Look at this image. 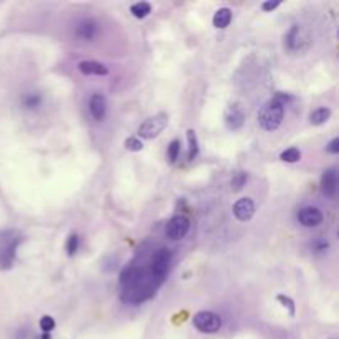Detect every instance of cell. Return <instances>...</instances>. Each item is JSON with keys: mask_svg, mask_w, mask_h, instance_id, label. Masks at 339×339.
I'll return each instance as SVG.
<instances>
[{"mask_svg": "<svg viewBox=\"0 0 339 339\" xmlns=\"http://www.w3.org/2000/svg\"><path fill=\"white\" fill-rule=\"evenodd\" d=\"M288 99H291L288 95L278 93V95H275L270 101L262 106L260 112H258V124H260L262 129L275 131L280 128L285 116V106H287Z\"/></svg>", "mask_w": 339, "mask_h": 339, "instance_id": "cell-1", "label": "cell"}, {"mask_svg": "<svg viewBox=\"0 0 339 339\" xmlns=\"http://www.w3.org/2000/svg\"><path fill=\"white\" fill-rule=\"evenodd\" d=\"M309 45L308 32L303 29L301 25H293L285 35V48L290 53H300L306 50Z\"/></svg>", "mask_w": 339, "mask_h": 339, "instance_id": "cell-2", "label": "cell"}, {"mask_svg": "<svg viewBox=\"0 0 339 339\" xmlns=\"http://www.w3.org/2000/svg\"><path fill=\"white\" fill-rule=\"evenodd\" d=\"M169 118L165 112H159V115L148 118L146 121L137 128V136L143 139H154L165 129Z\"/></svg>", "mask_w": 339, "mask_h": 339, "instance_id": "cell-3", "label": "cell"}, {"mask_svg": "<svg viewBox=\"0 0 339 339\" xmlns=\"http://www.w3.org/2000/svg\"><path fill=\"white\" fill-rule=\"evenodd\" d=\"M172 262V253L167 248H159L154 251V255L151 258V273L152 276H156L159 281L164 280V276L167 275L169 267Z\"/></svg>", "mask_w": 339, "mask_h": 339, "instance_id": "cell-4", "label": "cell"}, {"mask_svg": "<svg viewBox=\"0 0 339 339\" xmlns=\"http://www.w3.org/2000/svg\"><path fill=\"white\" fill-rule=\"evenodd\" d=\"M194 326L201 331V333H217L222 326V320L220 316L212 313V311H199L194 316Z\"/></svg>", "mask_w": 339, "mask_h": 339, "instance_id": "cell-5", "label": "cell"}, {"mask_svg": "<svg viewBox=\"0 0 339 339\" xmlns=\"http://www.w3.org/2000/svg\"><path fill=\"white\" fill-rule=\"evenodd\" d=\"M189 229H190L189 218L184 215H176L165 225V235L171 240H181V238H184L189 234Z\"/></svg>", "mask_w": 339, "mask_h": 339, "instance_id": "cell-6", "label": "cell"}, {"mask_svg": "<svg viewBox=\"0 0 339 339\" xmlns=\"http://www.w3.org/2000/svg\"><path fill=\"white\" fill-rule=\"evenodd\" d=\"M75 33L83 42H93L99 33V23L95 18H83L76 23Z\"/></svg>", "mask_w": 339, "mask_h": 339, "instance_id": "cell-7", "label": "cell"}, {"mask_svg": "<svg viewBox=\"0 0 339 339\" xmlns=\"http://www.w3.org/2000/svg\"><path fill=\"white\" fill-rule=\"evenodd\" d=\"M232 212H234V217L237 218V220L247 222L255 215V204L248 197L238 199V201L234 204V207H232Z\"/></svg>", "mask_w": 339, "mask_h": 339, "instance_id": "cell-8", "label": "cell"}, {"mask_svg": "<svg viewBox=\"0 0 339 339\" xmlns=\"http://www.w3.org/2000/svg\"><path fill=\"white\" fill-rule=\"evenodd\" d=\"M245 123V112L240 104H230L225 111V124L230 131L240 129Z\"/></svg>", "mask_w": 339, "mask_h": 339, "instance_id": "cell-9", "label": "cell"}, {"mask_svg": "<svg viewBox=\"0 0 339 339\" xmlns=\"http://www.w3.org/2000/svg\"><path fill=\"white\" fill-rule=\"evenodd\" d=\"M298 222H300L303 227H318L323 222V212L316 207H303L298 212Z\"/></svg>", "mask_w": 339, "mask_h": 339, "instance_id": "cell-10", "label": "cell"}, {"mask_svg": "<svg viewBox=\"0 0 339 339\" xmlns=\"http://www.w3.org/2000/svg\"><path fill=\"white\" fill-rule=\"evenodd\" d=\"M106 111H108V103L101 93H95L90 98V112L96 121H103L106 118Z\"/></svg>", "mask_w": 339, "mask_h": 339, "instance_id": "cell-11", "label": "cell"}, {"mask_svg": "<svg viewBox=\"0 0 339 339\" xmlns=\"http://www.w3.org/2000/svg\"><path fill=\"white\" fill-rule=\"evenodd\" d=\"M337 189V174L336 169H328L321 176V192L326 197H334Z\"/></svg>", "mask_w": 339, "mask_h": 339, "instance_id": "cell-12", "label": "cell"}, {"mask_svg": "<svg viewBox=\"0 0 339 339\" xmlns=\"http://www.w3.org/2000/svg\"><path fill=\"white\" fill-rule=\"evenodd\" d=\"M78 70L83 75H91V76H106L109 73L108 66H104L99 62H93V60H84V62L78 63Z\"/></svg>", "mask_w": 339, "mask_h": 339, "instance_id": "cell-13", "label": "cell"}, {"mask_svg": "<svg viewBox=\"0 0 339 339\" xmlns=\"http://www.w3.org/2000/svg\"><path fill=\"white\" fill-rule=\"evenodd\" d=\"M214 26L215 29H227L232 22V10L227 9V7H222V9H218L214 15Z\"/></svg>", "mask_w": 339, "mask_h": 339, "instance_id": "cell-14", "label": "cell"}, {"mask_svg": "<svg viewBox=\"0 0 339 339\" xmlns=\"http://www.w3.org/2000/svg\"><path fill=\"white\" fill-rule=\"evenodd\" d=\"M331 118V109L329 108H318L309 115V123L315 126L324 124Z\"/></svg>", "mask_w": 339, "mask_h": 339, "instance_id": "cell-15", "label": "cell"}, {"mask_svg": "<svg viewBox=\"0 0 339 339\" xmlns=\"http://www.w3.org/2000/svg\"><path fill=\"white\" fill-rule=\"evenodd\" d=\"M187 143H189V161H194L199 156V141L194 129L187 131Z\"/></svg>", "mask_w": 339, "mask_h": 339, "instance_id": "cell-16", "label": "cell"}, {"mask_svg": "<svg viewBox=\"0 0 339 339\" xmlns=\"http://www.w3.org/2000/svg\"><path fill=\"white\" fill-rule=\"evenodd\" d=\"M22 103L25 109H37L42 104V96H40V93H26Z\"/></svg>", "mask_w": 339, "mask_h": 339, "instance_id": "cell-17", "label": "cell"}, {"mask_svg": "<svg viewBox=\"0 0 339 339\" xmlns=\"http://www.w3.org/2000/svg\"><path fill=\"white\" fill-rule=\"evenodd\" d=\"M131 13L136 18H146L151 13V4L148 2H137L131 7Z\"/></svg>", "mask_w": 339, "mask_h": 339, "instance_id": "cell-18", "label": "cell"}, {"mask_svg": "<svg viewBox=\"0 0 339 339\" xmlns=\"http://www.w3.org/2000/svg\"><path fill=\"white\" fill-rule=\"evenodd\" d=\"M280 159H281L283 162L293 164V162H298V161H300V159H301V152H300V149H296V148H290V149H287V151H283V152H281Z\"/></svg>", "mask_w": 339, "mask_h": 339, "instance_id": "cell-19", "label": "cell"}, {"mask_svg": "<svg viewBox=\"0 0 339 339\" xmlns=\"http://www.w3.org/2000/svg\"><path fill=\"white\" fill-rule=\"evenodd\" d=\"M78 245H79V238L76 234H73L68 237V240H66V253L68 257H75L76 251H78Z\"/></svg>", "mask_w": 339, "mask_h": 339, "instance_id": "cell-20", "label": "cell"}, {"mask_svg": "<svg viewBox=\"0 0 339 339\" xmlns=\"http://www.w3.org/2000/svg\"><path fill=\"white\" fill-rule=\"evenodd\" d=\"M179 152H181V141H179V139H174V141H172L169 144V148H167V157H169L171 162L177 161Z\"/></svg>", "mask_w": 339, "mask_h": 339, "instance_id": "cell-21", "label": "cell"}, {"mask_svg": "<svg viewBox=\"0 0 339 339\" xmlns=\"http://www.w3.org/2000/svg\"><path fill=\"white\" fill-rule=\"evenodd\" d=\"M124 148L128 149V151H132V152H137V151H143V143H141V139H137V137H128L124 141Z\"/></svg>", "mask_w": 339, "mask_h": 339, "instance_id": "cell-22", "label": "cell"}, {"mask_svg": "<svg viewBox=\"0 0 339 339\" xmlns=\"http://www.w3.org/2000/svg\"><path fill=\"white\" fill-rule=\"evenodd\" d=\"M53 328H55V320L48 315L42 316V320H40V329H42L43 333L50 334V331H53Z\"/></svg>", "mask_w": 339, "mask_h": 339, "instance_id": "cell-23", "label": "cell"}, {"mask_svg": "<svg viewBox=\"0 0 339 339\" xmlns=\"http://www.w3.org/2000/svg\"><path fill=\"white\" fill-rule=\"evenodd\" d=\"M245 182H247V174H245V172H237L234 179H232V189L240 190L245 185Z\"/></svg>", "mask_w": 339, "mask_h": 339, "instance_id": "cell-24", "label": "cell"}, {"mask_svg": "<svg viewBox=\"0 0 339 339\" xmlns=\"http://www.w3.org/2000/svg\"><path fill=\"white\" fill-rule=\"evenodd\" d=\"M278 301H280L283 306L290 311L291 316H295V311H296V309H295V303H293V300H291V298L285 296V295H278Z\"/></svg>", "mask_w": 339, "mask_h": 339, "instance_id": "cell-25", "label": "cell"}, {"mask_svg": "<svg viewBox=\"0 0 339 339\" xmlns=\"http://www.w3.org/2000/svg\"><path fill=\"white\" fill-rule=\"evenodd\" d=\"M326 151L329 152V154H337L339 152V139L337 137H334L333 141L326 146Z\"/></svg>", "mask_w": 339, "mask_h": 339, "instance_id": "cell-26", "label": "cell"}, {"mask_svg": "<svg viewBox=\"0 0 339 339\" xmlns=\"http://www.w3.org/2000/svg\"><path fill=\"white\" fill-rule=\"evenodd\" d=\"M280 4H281L280 0H275V2H273V0H270V2H265V4L262 5V9H263L265 12H271V10H275L276 7H280Z\"/></svg>", "mask_w": 339, "mask_h": 339, "instance_id": "cell-27", "label": "cell"}, {"mask_svg": "<svg viewBox=\"0 0 339 339\" xmlns=\"http://www.w3.org/2000/svg\"><path fill=\"white\" fill-rule=\"evenodd\" d=\"M313 248L316 250V251H324L328 248V242H324V240H316L315 243H313Z\"/></svg>", "mask_w": 339, "mask_h": 339, "instance_id": "cell-28", "label": "cell"}]
</instances>
